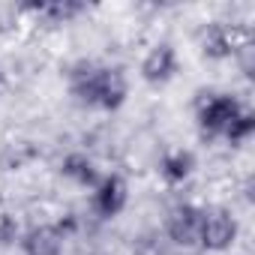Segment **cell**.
I'll use <instances>...</instances> for the list:
<instances>
[{
    "label": "cell",
    "instance_id": "12",
    "mask_svg": "<svg viewBox=\"0 0 255 255\" xmlns=\"http://www.w3.org/2000/svg\"><path fill=\"white\" fill-rule=\"evenodd\" d=\"M33 159H39V147L33 141H15L0 150V171H21L24 165H30Z\"/></svg>",
    "mask_w": 255,
    "mask_h": 255
},
{
    "label": "cell",
    "instance_id": "7",
    "mask_svg": "<svg viewBox=\"0 0 255 255\" xmlns=\"http://www.w3.org/2000/svg\"><path fill=\"white\" fill-rule=\"evenodd\" d=\"M24 255H63V225H33L18 237Z\"/></svg>",
    "mask_w": 255,
    "mask_h": 255
},
{
    "label": "cell",
    "instance_id": "4",
    "mask_svg": "<svg viewBox=\"0 0 255 255\" xmlns=\"http://www.w3.org/2000/svg\"><path fill=\"white\" fill-rule=\"evenodd\" d=\"M240 222L228 207L222 204L201 207V252H225L234 246Z\"/></svg>",
    "mask_w": 255,
    "mask_h": 255
},
{
    "label": "cell",
    "instance_id": "11",
    "mask_svg": "<svg viewBox=\"0 0 255 255\" xmlns=\"http://www.w3.org/2000/svg\"><path fill=\"white\" fill-rule=\"evenodd\" d=\"M24 9L45 18L48 24H69L84 12V3H78V0H45V3H27Z\"/></svg>",
    "mask_w": 255,
    "mask_h": 255
},
{
    "label": "cell",
    "instance_id": "1",
    "mask_svg": "<svg viewBox=\"0 0 255 255\" xmlns=\"http://www.w3.org/2000/svg\"><path fill=\"white\" fill-rule=\"evenodd\" d=\"M69 93L78 105L99 108V111H117L126 96H129V84H126L120 69L99 66L93 60H78L69 69Z\"/></svg>",
    "mask_w": 255,
    "mask_h": 255
},
{
    "label": "cell",
    "instance_id": "14",
    "mask_svg": "<svg viewBox=\"0 0 255 255\" xmlns=\"http://www.w3.org/2000/svg\"><path fill=\"white\" fill-rule=\"evenodd\" d=\"M255 132V111H249L246 105L237 111V117L225 126V132H222V138L231 144V147H237V144H243V141H249V135Z\"/></svg>",
    "mask_w": 255,
    "mask_h": 255
},
{
    "label": "cell",
    "instance_id": "9",
    "mask_svg": "<svg viewBox=\"0 0 255 255\" xmlns=\"http://www.w3.org/2000/svg\"><path fill=\"white\" fill-rule=\"evenodd\" d=\"M198 45H201V54L207 60H228V57H234L228 21H210V24H204L201 36H198Z\"/></svg>",
    "mask_w": 255,
    "mask_h": 255
},
{
    "label": "cell",
    "instance_id": "6",
    "mask_svg": "<svg viewBox=\"0 0 255 255\" xmlns=\"http://www.w3.org/2000/svg\"><path fill=\"white\" fill-rule=\"evenodd\" d=\"M138 72H141V78H144L150 87H162V84H168V81L177 75V51H174V45H171V42H159V45H153V48L144 54Z\"/></svg>",
    "mask_w": 255,
    "mask_h": 255
},
{
    "label": "cell",
    "instance_id": "15",
    "mask_svg": "<svg viewBox=\"0 0 255 255\" xmlns=\"http://www.w3.org/2000/svg\"><path fill=\"white\" fill-rule=\"evenodd\" d=\"M21 237V225L9 210H0V246H12Z\"/></svg>",
    "mask_w": 255,
    "mask_h": 255
},
{
    "label": "cell",
    "instance_id": "13",
    "mask_svg": "<svg viewBox=\"0 0 255 255\" xmlns=\"http://www.w3.org/2000/svg\"><path fill=\"white\" fill-rule=\"evenodd\" d=\"M132 255H171V246L159 228H144L132 240Z\"/></svg>",
    "mask_w": 255,
    "mask_h": 255
},
{
    "label": "cell",
    "instance_id": "2",
    "mask_svg": "<svg viewBox=\"0 0 255 255\" xmlns=\"http://www.w3.org/2000/svg\"><path fill=\"white\" fill-rule=\"evenodd\" d=\"M243 102L234 93H219V90H198L195 93V120L201 138H222L225 126L237 117Z\"/></svg>",
    "mask_w": 255,
    "mask_h": 255
},
{
    "label": "cell",
    "instance_id": "3",
    "mask_svg": "<svg viewBox=\"0 0 255 255\" xmlns=\"http://www.w3.org/2000/svg\"><path fill=\"white\" fill-rule=\"evenodd\" d=\"M165 240L171 249L183 255H198L201 252V207L195 204H177L162 228Z\"/></svg>",
    "mask_w": 255,
    "mask_h": 255
},
{
    "label": "cell",
    "instance_id": "8",
    "mask_svg": "<svg viewBox=\"0 0 255 255\" xmlns=\"http://www.w3.org/2000/svg\"><path fill=\"white\" fill-rule=\"evenodd\" d=\"M195 171V153L186 147H171L159 156V177L168 186H180L183 180H189Z\"/></svg>",
    "mask_w": 255,
    "mask_h": 255
},
{
    "label": "cell",
    "instance_id": "10",
    "mask_svg": "<svg viewBox=\"0 0 255 255\" xmlns=\"http://www.w3.org/2000/svg\"><path fill=\"white\" fill-rule=\"evenodd\" d=\"M60 174H63L66 180H72L75 186H84V189H93V186L102 180L96 162H93L87 153H78V150L63 156V162H60Z\"/></svg>",
    "mask_w": 255,
    "mask_h": 255
},
{
    "label": "cell",
    "instance_id": "5",
    "mask_svg": "<svg viewBox=\"0 0 255 255\" xmlns=\"http://www.w3.org/2000/svg\"><path fill=\"white\" fill-rule=\"evenodd\" d=\"M126 201H129V186H126V180L120 174H105L96 186H93V210L102 216V219H114L123 213Z\"/></svg>",
    "mask_w": 255,
    "mask_h": 255
},
{
    "label": "cell",
    "instance_id": "16",
    "mask_svg": "<svg viewBox=\"0 0 255 255\" xmlns=\"http://www.w3.org/2000/svg\"><path fill=\"white\" fill-rule=\"evenodd\" d=\"M0 87H3V66H0Z\"/></svg>",
    "mask_w": 255,
    "mask_h": 255
}]
</instances>
